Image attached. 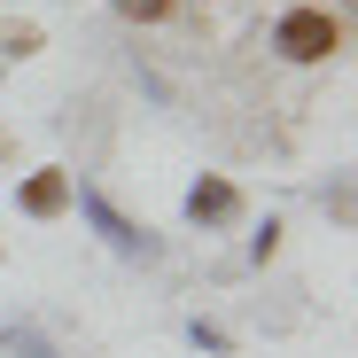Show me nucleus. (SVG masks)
Listing matches in <instances>:
<instances>
[{"label": "nucleus", "instance_id": "f257e3e1", "mask_svg": "<svg viewBox=\"0 0 358 358\" xmlns=\"http://www.w3.org/2000/svg\"><path fill=\"white\" fill-rule=\"evenodd\" d=\"M273 47L288 55V63H327V55L343 47V24H335L327 8H288V16L273 24Z\"/></svg>", "mask_w": 358, "mask_h": 358}, {"label": "nucleus", "instance_id": "f03ea898", "mask_svg": "<svg viewBox=\"0 0 358 358\" xmlns=\"http://www.w3.org/2000/svg\"><path fill=\"white\" fill-rule=\"evenodd\" d=\"M78 210L94 218V234H101V242L117 250V257H141V265H156V234H141L125 210H117L109 195H94V187H78Z\"/></svg>", "mask_w": 358, "mask_h": 358}, {"label": "nucleus", "instance_id": "7ed1b4c3", "mask_svg": "<svg viewBox=\"0 0 358 358\" xmlns=\"http://www.w3.org/2000/svg\"><path fill=\"white\" fill-rule=\"evenodd\" d=\"M234 210H242V195H234L226 179H195V187H187V218L195 226H226Z\"/></svg>", "mask_w": 358, "mask_h": 358}, {"label": "nucleus", "instance_id": "20e7f679", "mask_svg": "<svg viewBox=\"0 0 358 358\" xmlns=\"http://www.w3.org/2000/svg\"><path fill=\"white\" fill-rule=\"evenodd\" d=\"M16 203H24L31 218H63V210H71V179H63V171H31Z\"/></svg>", "mask_w": 358, "mask_h": 358}, {"label": "nucleus", "instance_id": "39448f33", "mask_svg": "<svg viewBox=\"0 0 358 358\" xmlns=\"http://www.w3.org/2000/svg\"><path fill=\"white\" fill-rule=\"evenodd\" d=\"M8 350H16V358H63V350H55L39 327H8Z\"/></svg>", "mask_w": 358, "mask_h": 358}, {"label": "nucleus", "instance_id": "423d86ee", "mask_svg": "<svg viewBox=\"0 0 358 358\" xmlns=\"http://www.w3.org/2000/svg\"><path fill=\"white\" fill-rule=\"evenodd\" d=\"M117 16H125V24H164L171 0H117Z\"/></svg>", "mask_w": 358, "mask_h": 358}, {"label": "nucleus", "instance_id": "0eeeda50", "mask_svg": "<svg viewBox=\"0 0 358 358\" xmlns=\"http://www.w3.org/2000/svg\"><path fill=\"white\" fill-rule=\"evenodd\" d=\"M39 47V24H0V55H31Z\"/></svg>", "mask_w": 358, "mask_h": 358}, {"label": "nucleus", "instance_id": "6e6552de", "mask_svg": "<svg viewBox=\"0 0 358 358\" xmlns=\"http://www.w3.org/2000/svg\"><path fill=\"white\" fill-rule=\"evenodd\" d=\"M0 156H8V141H0Z\"/></svg>", "mask_w": 358, "mask_h": 358}]
</instances>
